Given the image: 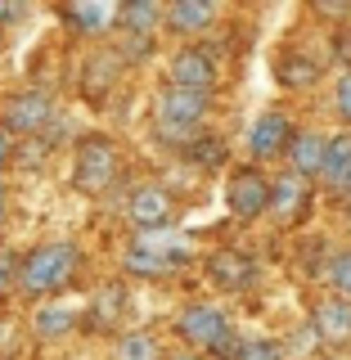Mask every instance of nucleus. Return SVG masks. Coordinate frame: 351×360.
Here are the masks:
<instances>
[{
  "label": "nucleus",
  "mask_w": 351,
  "mask_h": 360,
  "mask_svg": "<svg viewBox=\"0 0 351 360\" xmlns=\"http://www.w3.org/2000/svg\"><path fill=\"white\" fill-rule=\"evenodd\" d=\"M77 248L72 243H37L27 257H23V270H18V288L27 297H50V292L68 288L77 270Z\"/></svg>",
  "instance_id": "obj_2"
},
{
  "label": "nucleus",
  "mask_w": 351,
  "mask_h": 360,
  "mask_svg": "<svg viewBox=\"0 0 351 360\" xmlns=\"http://www.w3.org/2000/svg\"><path fill=\"white\" fill-rule=\"evenodd\" d=\"M333 59L351 72V27H338L333 32Z\"/></svg>",
  "instance_id": "obj_29"
},
{
  "label": "nucleus",
  "mask_w": 351,
  "mask_h": 360,
  "mask_svg": "<svg viewBox=\"0 0 351 360\" xmlns=\"http://www.w3.org/2000/svg\"><path fill=\"white\" fill-rule=\"evenodd\" d=\"M122 5H104V0H86V5H59V18L77 37H104V32L117 22Z\"/></svg>",
  "instance_id": "obj_15"
},
{
  "label": "nucleus",
  "mask_w": 351,
  "mask_h": 360,
  "mask_svg": "<svg viewBox=\"0 0 351 360\" xmlns=\"http://www.w3.org/2000/svg\"><path fill=\"white\" fill-rule=\"evenodd\" d=\"M311 333L329 347H347L351 342V302L347 297H324L311 311Z\"/></svg>",
  "instance_id": "obj_13"
},
{
  "label": "nucleus",
  "mask_w": 351,
  "mask_h": 360,
  "mask_svg": "<svg viewBox=\"0 0 351 360\" xmlns=\"http://www.w3.org/2000/svg\"><path fill=\"white\" fill-rule=\"evenodd\" d=\"M77 324H82V307H72V302H45V307H37V315H32V333H37L41 342L68 338Z\"/></svg>",
  "instance_id": "obj_18"
},
{
  "label": "nucleus",
  "mask_w": 351,
  "mask_h": 360,
  "mask_svg": "<svg viewBox=\"0 0 351 360\" xmlns=\"http://www.w3.org/2000/svg\"><path fill=\"white\" fill-rule=\"evenodd\" d=\"M212 108V95H198V90H180V86H167L153 104V131L162 144H194L198 140V127Z\"/></svg>",
  "instance_id": "obj_1"
},
{
  "label": "nucleus",
  "mask_w": 351,
  "mask_h": 360,
  "mask_svg": "<svg viewBox=\"0 0 351 360\" xmlns=\"http://www.w3.org/2000/svg\"><path fill=\"white\" fill-rule=\"evenodd\" d=\"M293 140H298V131H293V122L284 112H262V117L253 122V131H248V153H253L257 162H270V158L288 153Z\"/></svg>",
  "instance_id": "obj_11"
},
{
  "label": "nucleus",
  "mask_w": 351,
  "mask_h": 360,
  "mask_svg": "<svg viewBox=\"0 0 351 360\" xmlns=\"http://www.w3.org/2000/svg\"><path fill=\"white\" fill-rule=\"evenodd\" d=\"M324 158H329V135H320V131H298V140H293V149H288L293 176H302V180L324 176Z\"/></svg>",
  "instance_id": "obj_17"
},
{
  "label": "nucleus",
  "mask_w": 351,
  "mask_h": 360,
  "mask_svg": "<svg viewBox=\"0 0 351 360\" xmlns=\"http://www.w3.org/2000/svg\"><path fill=\"white\" fill-rule=\"evenodd\" d=\"M180 360H221V356H180Z\"/></svg>",
  "instance_id": "obj_34"
},
{
  "label": "nucleus",
  "mask_w": 351,
  "mask_h": 360,
  "mask_svg": "<svg viewBox=\"0 0 351 360\" xmlns=\"http://www.w3.org/2000/svg\"><path fill=\"white\" fill-rule=\"evenodd\" d=\"M122 307H127V288L117 284V279H108V284H99L95 288V297H90V307H86V324L90 329H113V320L122 315Z\"/></svg>",
  "instance_id": "obj_21"
},
{
  "label": "nucleus",
  "mask_w": 351,
  "mask_h": 360,
  "mask_svg": "<svg viewBox=\"0 0 351 360\" xmlns=\"http://www.w3.org/2000/svg\"><path fill=\"white\" fill-rule=\"evenodd\" d=\"M311 207V180L302 176H279L275 185H270V217H275L279 225H293L302 221Z\"/></svg>",
  "instance_id": "obj_14"
},
{
  "label": "nucleus",
  "mask_w": 351,
  "mask_h": 360,
  "mask_svg": "<svg viewBox=\"0 0 351 360\" xmlns=\"http://www.w3.org/2000/svg\"><path fill=\"white\" fill-rule=\"evenodd\" d=\"M208 279L225 292H243L257 284V262L239 248H217V252L208 257Z\"/></svg>",
  "instance_id": "obj_12"
},
{
  "label": "nucleus",
  "mask_w": 351,
  "mask_h": 360,
  "mask_svg": "<svg viewBox=\"0 0 351 360\" xmlns=\"http://www.w3.org/2000/svg\"><path fill=\"white\" fill-rule=\"evenodd\" d=\"M18 352V333L14 329H5V324H0V360H9Z\"/></svg>",
  "instance_id": "obj_31"
},
{
  "label": "nucleus",
  "mask_w": 351,
  "mask_h": 360,
  "mask_svg": "<svg viewBox=\"0 0 351 360\" xmlns=\"http://www.w3.org/2000/svg\"><path fill=\"white\" fill-rule=\"evenodd\" d=\"M189 158H198V162H208V167H217V162H225V144L217 140V135H198L194 144L185 149Z\"/></svg>",
  "instance_id": "obj_26"
},
{
  "label": "nucleus",
  "mask_w": 351,
  "mask_h": 360,
  "mask_svg": "<svg viewBox=\"0 0 351 360\" xmlns=\"http://www.w3.org/2000/svg\"><path fill=\"white\" fill-rule=\"evenodd\" d=\"M347 176H351V131H338L329 135V158H324V185H333V189H343L347 185Z\"/></svg>",
  "instance_id": "obj_22"
},
{
  "label": "nucleus",
  "mask_w": 351,
  "mask_h": 360,
  "mask_svg": "<svg viewBox=\"0 0 351 360\" xmlns=\"http://www.w3.org/2000/svg\"><path fill=\"white\" fill-rule=\"evenodd\" d=\"M343 194H347V198H351V176H347V185H343Z\"/></svg>",
  "instance_id": "obj_35"
},
{
  "label": "nucleus",
  "mask_w": 351,
  "mask_h": 360,
  "mask_svg": "<svg viewBox=\"0 0 351 360\" xmlns=\"http://www.w3.org/2000/svg\"><path fill=\"white\" fill-rule=\"evenodd\" d=\"M127 217L140 234H167L176 221V198L162 185H140L127 202Z\"/></svg>",
  "instance_id": "obj_8"
},
{
  "label": "nucleus",
  "mask_w": 351,
  "mask_h": 360,
  "mask_svg": "<svg viewBox=\"0 0 351 360\" xmlns=\"http://www.w3.org/2000/svg\"><path fill=\"white\" fill-rule=\"evenodd\" d=\"M122 176V153L108 135H86L77 144V158H72V189L86 198H99L117 185Z\"/></svg>",
  "instance_id": "obj_3"
},
{
  "label": "nucleus",
  "mask_w": 351,
  "mask_h": 360,
  "mask_svg": "<svg viewBox=\"0 0 351 360\" xmlns=\"http://www.w3.org/2000/svg\"><path fill=\"white\" fill-rule=\"evenodd\" d=\"M18 270H23V262L14 252H5V248H0V292H5L9 284H18Z\"/></svg>",
  "instance_id": "obj_28"
},
{
  "label": "nucleus",
  "mask_w": 351,
  "mask_h": 360,
  "mask_svg": "<svg viewBox=\"0 0 351 360\" xmlns=\"http://www.w3.org/2000/svg\"><path fill=\"white\" fill-rule=\"evenodd\" d=\"M122 54L117 50H95L90 59L82 63V77H77V86H82V99L90 108H104L108 104V95H113V86H117V77H122Z\"/></svg>",
  "instance_id": "obj_10"
},
{
  "label": "nucleus",
  "mask_w": 351,
  "mask_h": 360,
  "mask_svg": "<svg viewBox=\"0 0 351 360\" xmlns=\"http://www.w3.org/2000/svg\"><path fill=\"white\" fill-rule=\"evenodd\" d=\"M14 158H18V140H14L5 127H0V167H9Z\"/></svg>",
  "instance_id": "obj_30"
},
{
  "label": "nucleus",
  "mask_w": 351,
  "mask_h": 360,
  "mask_svg": "<svg viewBox=\"0 0 351 360\" xmlns=\"http://www.w3.org/2000/svg\"><path fill=\"white\" fill-rule=\"evenodd\" d=\"M333 108H338V117L351 127V72L338 77V90H333Z\"/></svg>",
  "instance_id": "obj_27"
},
{
  "label": "nucleus",
  "mask_w": 351,
  "mask_h": 360,
  "mask_svg": "<svg viewBox=\"0 0 351 360\" xmlns=\"http://www.w3.org/2000/svg\"><path fill=\"white\" fill-rule=\"evenodd\" d=\"M18 14H23L18 5H5V0H0V27H9V22H14Z\"/></svg>",
  "instance_id": "obj_32"
},
{
  "label": "nucleus",
  "mask_w": 351,
  "mask_h": 360,
  "mask_svg": "<svg viewBox=\"0 0 351 360\" xmlns=\"http://www.w3.org/2000/svg\"><path fill=\"white\" fill-rule=\"evenodd\" d=\"M320 72L324 68L311 59V54H302V50H284L275 59V82L279 86H288V90H307V86H315L320 82Z\"/></svg>",
  "instance_id": "obj_20"
},
{
  "label": "nucleus",
  "mask_w": 351,
  "mask_h": 360,
  "mask_svg": "<svg viewBox=\"0 0 351 360\" xmlns=\"http://www.w3.org/2000/svg\"><path fill=\"white\" fill-rule=\"evenodd\" d=\"M221 68H217V54L203 50V45H185V50L172 59L167 68V86H180V90H198V95H212Z\"/></svg>",
  "instance_id": "obj_9"
},
{
  "label": "nucleus",
  "mask_w": 351,
  "mask_h": 360,
  "mask_svg": "<svg viewBox=\"0 0 351 360\" xmlns=\"http://www.w3.org/2000/svg\"><path fill=\"white\" fill-rule=\"evenodd\" d=\"M270 185L275 180H266L257 167H239L230 176V185H225V202H230V212L239 221H257L270 212Z\"/></svg>",
  "instance_id": "obj_7"
},
{
  "label": "nucleus",
  "mask_w": 351,
  "mask_h": 360,
  "mask_svg": "<svg viewBox=\"0 0 351 360\" xmlns=\"http://www.w3.org/2000/svg\"><path fill=\"white\" fill-rule=\"evenodd\" d=\"M54 95L41 86H23V90H9L5 99H0V127L9 135H45V127L54 122Z\"/></svg>",
  "instance_id": "obj_6"
},
{
  "label": "nucleus",
  "mask_w": 351,
  "mask_h": 360,
  "mask_svg": "<svg viewBox=\"0 0 351 360\" xmlns=\"http://www.w3.org/2000/svg\"><path fill=\"white\" fill-rule=\"evenodd\" d=\"M117 22H122V32H127L135 45H149L153 32L167 27V5H153V0H127Z\"/></svg>",
  "instance_id": "obj_16"
},
{
  "label": "nucleus",
  "mask_w": 351,
  "mask_h": 360,
  "mask_svg": "<svg viewBox=\"0 0 351 360\" xmlns=\"http://www.w3.org/2000/svg\"><path fill=\"white\" fill-rule=\"evenodd\" d=\"M189 257H194L189 239H172V234H140V239L127 248L122 266H127V275L153 279V275H167V270H180Z\"/></svg>",
  "instance_id": "obj_5"
},
{
  "label": "nucleus",
  "mask_w": 351,
  "mask_h": 360,
  "mask_svg": "<svg viewBox=\"0 0 351 360\" xmlns=\"http://www.w3.org/2000/svg\"><path fill=\"white\" fill-rule=\"evenodd\" d=\"M329 284L338 288V297L351 302V248H343V252L329 262Z\"/></svg>",
  "instance_id": "obj_25"
},
{
  "label": "nucleus",
  "mask_w": 351,
  "mask_h": 360,
  "mask_svg": "<svg viewBox=\"0 0 351 360\" xmlns=\"http://www.w3.org/2000/svg\"><path fill=\"white\" fill-rule=\"evenodd\" d=\"M176 333L185 338L189 347H198V352H221V360L234 352V329H230V315L221 307H212V302H189L185 311H180L176 320Z\"/></svg>",
  "instance_id": "obj_4"
},
{
  "label": "nucleus",
  "mask_w": 351,
  "mask_h": 360,
  "mask_svg": "<svg viewBox=\"0 0 351 360\" xmlns=\"http://www.w3.org/2000/svg\"><path fill=\"white\" fill-rule=\"evenodd\" d=\"M113 360H162V342L153 333H127V338H117Z\"/></svg>",
  "instance_id": "obj_23"
},
{
  "label": "nucleus",
  "mask_w": 351,
  "mask_h": 360,
  "mask_svg": "<svg viewBox=\"0 0 351 360\" xmlns=\"http://www.w3.org/2000/svg\"><path fill=\"white\" fill-rule=\"evenodd\" d=\"M225 360H284V342H275V338H239Z\"/></svg>",
  "instance_id": "obj_24"
},
{
  "label": "nucleus",
  "mask_w": 351,
  "mask_h": 360,
  "mask_svg": "<svg viewBox=\"0 0 351 360\" xmlns=\"http://www.w3.org/2000/svg\"><path fill=\"white\" fill-rule=\"evenodd\" d=\"M212 22H217V5H208V0H172L167 5V32H176V37H198Z\"/></svg>",
  "instance_id": "obj_19"
},
{
  "label": "nucleus",
  "mask_w": 351,
  "mask_h": 360,
  "mask_svg": "<svg viewBox=\"0 0 351 360\" xmlns=\"http://www.w3.org/2000/svg\"><path fill=\"white\" fill-rule=\"evenodd\" d=\"M0 221H5V185H0Z\"/></svg>",
  "instance_id": "obj_33"
}]
</instances>
